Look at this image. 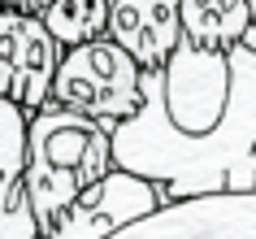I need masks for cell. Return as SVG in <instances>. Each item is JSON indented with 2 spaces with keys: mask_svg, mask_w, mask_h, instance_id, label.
Returning <instances> with one entry per match:
<instances>
[{
  "mask_svg": "<svg viewBox=\"0 0 256 239\" xmlns=\"http://www.w3.org/2000/svg\"><path fill=\"white\" fill-rule=\"evenodd\" d=\"M61 61L66 48L52 40L44 18L0 9V100H14L26 118L48 109Z\"/></svg>",
  "mask_w": 256,
  "mask_h": 239,
  "instance_id": "obj_4",
  "label": "cell"
},
{
  "mask_svg": "<svg viewBox=\"0 0 256 239\" xmlns=\"http://www.w3.org/2000/svg\"><path fill=\"white\" fill-rule=\"evenodd\" d=\"M118 170L113 165V131L96 118L70 113L48 105L30 113L26 126V196L30 213L40 222V235L74 200Z\"/></svg>",
  "mask_w": 256,
  "mask_h": 239,
  "instance_id": "obj_2",
  "label": "cell"
},
{
  "mask_svg": "<svg viewBox=\"0 0 256 239\" xmlns=\"http://www.w3.org/2000/svg\"><path fill=\"white\" fill-rule=\"evenodd\" d=\"M243 48L256 53V0H248V35H243Z\"/></svg>",
  "mask_w": 256,
  "mask_h": 239,
  "instance_id": "obj_12",
  "label": "cell"
},
{
  "mask_svg": "<svg viewBox=\"0 0 256 239\" xmlns=\"http://www.w3.org/2000/svg\"><path fill=\"white\" fill-rule=\"evenodd\" d=\"M248 35V0H182V40L208 53H230Z\"/></svg>",
  "mask_w": 256,
  "mask_h": 239,
  "instance_id": "obj_9",
  "label": "cell"
},
{
  "mask_svg": "<svg viewBox=\"0 0 256 239\" xmlns=\"http://www.w3.org/2000/svg\"><path fill=\"white\" fill-rule=\"evenodd\" d=\"M113 239H256V196L174 200Z\"/></svg>",
  "mask_w": 256,
  "mask_h": 239,
  "instance_id": "obj_6",
  "label": "cell"
},
{
  "mask_svg": "<svg viewBox=\"0 0 256 239\" xmlns=\"http://www.w3.org/2000/svg\"><path fill=\"white\" fill-rule=\"evenodd\" d=\"M26 126L14 100H0V239H40L26 196Z\"/></svg>",
  "mask_w": 256,
  "mask_h": 239,
  "instance_id": "obj_8",
  "label": "cell"
},
{
  "mask_svg": "<svg viewBox=\"0 0 256 239\" xmlns=\"http://www.w3.org/2000/svg\"><path fill=\"white\" fill-rule=\"evenodd\" d=\"M108 40L135 57L139 70H165L182 44V0H113Z\"/></svg>",
  "mask_w": 256,
  "mask_h": 239,
  "instance_id": "obj_7",
  "label": "cell"
},
{
  "mask_svg": "<svg viewBox=\"0 0 256 239\" xmlns=\"http://www.w3.org/2000/svg\"><path fill=\"white\" fill-rule=\"evenodd\" d=\"M156 209H165V196L156 191V183L113 170L108 178L87 187L40 239H113L118 230L135 226L139 217H148Z\"/></svg>",
  "mask_w": 256,
  "mask_h": 239,
  "instance_id": "obj_5",
  "label": "cell"
},
{
  "mask_svg": "<svg viewBox=\"0 0 256 239\" xmlns=\"http://www.w3.org/2000/svg\"><path fill=\"white\" fill-rule=\"evenodd\" d=\"M139 83H144V70L135 66V57L104 35V40H92L66 53L52 83V105L96 118L108 131H118L126 118H135L144 109Z\"/></svg>",
  "mask_w": 256,
  "mask_h": 239,
  "instance_id": "obj_3",
  "label": "cell"
},
{
  "mask_svg": "<svg viewBox=\"0 0 256 239\" xmlns=\"http://www.w3.org/2000/svg\"><path fill=\"white\" fill-rule=\"evenodd\" d=\"M108 9H113V0H56L44 14V27L52 31V40L70 53V48H82L92 40H104Z\"/></svg>",
  "mask_w": 256,
  "mask_h": 239,
  "instance_id": "obj_10",
  "label": "cell"
},
{
  "mask_svg": "<svg viewBox=\"0 0 256 239\" xmlns=\"http://www.w3.org/2000/svg\"><path fill=\"white\" fill-rule=\"evenodd\" d=\"M144 109L113 131V165L156 183L165 204L256 196V53L178 44L165 70H144Z\"/></svg>",
  "mask_w": 256,
  "mask_h": 239,
  "instance_id": "obj_1",
  "label": "cell"
},
{
  "mask_svg": "<svg viewBox=\"0 0 256 239\" xmlns=\"http://www.w3.org/2000/svg\"><path fill=\"white\" fill-rule=\"evenodd\" d=\"M52 5H56V0H0L4 14H26V18H44Z\"/></svg>",
  "mask_w": 256,
  "mask_h": 239,
  "instance_id": "obj_11",
  "label": "cell"
}]
</instances>
